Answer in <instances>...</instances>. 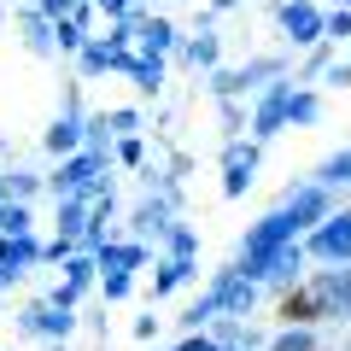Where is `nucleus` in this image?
Returning <instances> with one entry per match:
<instances>
[{
    "label": "nucleus",
    "instance_id": "nucleus-32",
    "mask_svg": "<svg viewBox=\"0 0 351 351\" xmlns=\"http://www.w3.org/2000/svg\"><path fill=\"white\" fill-rule=\"evenodd\" d=\"M322 82H328V88H351V64H328Z\"/></svg>",
    "mask_w": 351,
    "mask_h": 351
},
{
    "label": "nucleus",
    "instance_id": "nucleus-31",
    "mask_svg": "<svg viewBox=\"0 0 351 351\" xmlns=\"http://www.w3.org/2000/svg\"><path fill=\"white\" fill-rule=\"evenodd\" d=\"M176 351H223V346H217L211 334H188V339H182V346H176Z\"/></svg>",
    "mask_w": 351,
    "mask_h": 351
},
{
    "label": "nucleus",
    "instance_id": "nucleus-10",
    "mask_svg": "<svg viewBox=\"0 0 351 351\" xmlns=\"http://www.w3.org/2000/svg\"><path fill=\"white\" fill-rule=\"evenodd\" d=\"M211 299L223 316H252V304H258V281L240 276V269H223V276L211 281Z\"/></svg>",
    "mask_w": 351,
    "mask_h": 351
},
{
    "label": "nucleus",
    "instance_id": "nucleus-17",
    "mask_svg": "<svg viewBox=\"0 0 351 351\" xmlns=\"http://www.w3.org/2000/svg\"><path fill=\"white\" fill-rule=\"evenodd\" d=\"M182 281H193V258H170V263H164L158 276H152V299H164V293H176Z\"/></svg>",
    "mask_w": 351,
    "mask_h": 351
},
{
    "label": "nucleus",
    "instance_id": "nucleus-15",
    "mask_svg": "<svg viewBox=\"0 0 351 351\" xmlns=\"http://www.w3.org/2000/svg\"><path fill=\"white\" fill-rule=\"evenodd\" d=\"M82 141H88V117L76 112V100H71V112H64L59 123H53L47 135H41V147H47V152H59V158H64V152H76Z\"/></svg>",
    "mask_w": 351,
    "mask_h": 351
},
{
    "label": "nucleus",
    "instance_id": "nucleus-37",
    "mask_svg": "<svg viewBox=\"0 0 351 351\" xmlns=\"http://www.w3.org/2000/svg\"><path fill=\"white\" fill-rule=\"evenodd\" d=\"M346 351H351V339H346Z\"/></svg>",
    "mask_w": 351,
    "mask_h": 351
},
{
    "label": "nucleus",
    "instance_id": "nucleus-16",
    "mask_svg": "<svg viewBox=\"0 0 351 351\" xmlns=\"http://www.w3.org/2000/svg\"><path fill=\"white\" fill-rule=\"evenodd\" d=\"M299 269H304V246L293 240V246H281V258L269 263V276H263V281H269V293L281 299L287 287H299Z\"/></svg>",
    "mask_w": 351,
    "mask_h": 351
},
{
    "label": "nucleus",
    "instance_id": "nucleus-24",
    "mask_svg": "<svg viewBox=\"0 0 351 351\" xmlns=\"http://www.w3.org/2000/svg\"><path fill=\"white\" fill-rule=\"evenodd\" d=\"M269 351H316V334L311 328H281V334L269 339Z\"/></svg>",
    "mask_w": 351,
    "mask_h": 351
},
{
    "label": "nucleus",
    "instance_id": "nucleus-22",
    "mask_svg": "<svg viewBox=\"0 0 351 351\" xmlns=\"http://www.w3.org/2000/svg\"><path fill=\"white\" fill-rule=\"evenodd\" d=\"M129 76H135L141 94H158V88H164V64L158 59H129Z\"/></svg>",
    "mask_w": 351,
    "mask_h": 351
},
{
    "label": "nucleus",
    "instance_id": "nucleus-11",
    "mask_svg": "<svg viewBox=\"0 0 351 351\" xmlns=\"http://www.w3.org/2000/svg\"><path fill=\"white\" fill-rule=\"evenodd\" d=\"M71 328H76V316L64 311V304H53V299L29 304V311L18 316V334H47V339H64Z\"/></svg>",
    "mask_w": 351,
    "mask_h": 351
},
{
    "label": "nucleus",
    "instance_id": "nucleus-7",
    "mask_svg": "<svg viewBox=\"0 0 351 351\" xmlns=\"http://www.w3.org/2000/svg\"><path fill=\"white\" fill-rule=\"evenodd\" d=\"M304 258L351 263V211H339V217H328L322 228H311V240H304Z\"/></svg>",
    "mask_w": 351,
    "mask_h": 351
},
{
    "label": "nucleus",
    "instance_id": "nucleus-18",
    "mask_svg": "<svg viewBox=\"0 0 351 351\" xmlns=\"http://www.w3.org/2000/svg\"><path fill=\"white\" fill-rule=\"evenodd\" d=\"M94 258H100L106 269H135V263H147V240H129V246H100Z\"/></svg>",
    "mask_w": 351,
    "mask_h": 351
},
{
    "label": "nucleus",
    "instance_id": "nucleus-12",
    "mask_svg": "<svg viewBox=\"0 0 351 351\" xmlns=\"http://www.w3.org/2000/svg\"><path fill=\"white\" fill-rule=\"evenodd\" d=\"M311 287L322 293L328 316H351V269H346V263H339V269H316Z\"/></svg>",
    "mask_w": 351,
    "mask_h": 351
},
{
    "label": "nucleus",
    "instance_id": "nucleus-39",
    "mask_svg": "<svg viewBox=\"0 0 351 351\" xmlns=\"http://www.w3.org/2000/svg\"><path fill=\"white\" fill-rule=\"evenodd\" d=\"M346 6H351V0H346Z\"/></svg>",
    "mask_w": 351,
    "mask_h": 351
},
{
    "label": "nucleus",
    "instance_id": "nucleus-3",
    "mask_svg": "<svg viewBox=\"0 0 351 351\" xmlns=\"http://www.w3.org/2000/svg\"><path fill=\"white\" fill-rule=\"evenodd\" d=\"M276 24H281V36H287L293 47H316V41H328V12H316L311 0H281Z\"/></svg>",
    "mask_w": 351,
    "mask_h": 351
},
{
    "label": "nucleus",
    "instance_id": "nucleus-35",
    "mask_svg": "<svg viewBox=\"0 0 351 351\" xmlns=\"http://www.w3.org/2000/svg\"><path fill=\"white\" fill-rule=\"evenodd\" d=\"M0 287H12V276H6V269H0Z\"/></svg>",
    "mask_w": 351,
    "mask_h": 351
},
{
    "label": "nucleus",
    "instance_id": "nucleus-14",
    "mask_svg": "<svg viewBox=\"0 0 351 351\" xmlns=\"http://www.w3.org/2000/svg\"><path fill=\"white\" fill-rule=\"evenodd\" d=\"M36 258H47V246H36V234H0V269H6L12 281L24 276Z\"/></svg>",
    "mask_w": 351,
    "mask_h": 351
},
{
    "label": "nucleus",
    "instance_id": "nucleus-9",
    "mask_svg": "<svg viewBox=\"0 0 351 351\" xmlns=\"http://www.w3.org/2000/svg\"><path fill=\"white\" fill-rule=\"evenodd\" d=\"M252 176H258V141H228L223 147V199H240L252 188Z\"/></svg>",
    "mask_w": 351,
    "mask_h": 351
},
{
    "label": "nucleus",
    "instance_id": "nucleus-26",
    "mask_svg": "<svg viewBox=\"0 0 351 351\" xmlns=\"http://www.w3.org/2000/svg\"><path fill=\"white\" fill-rule=\"evenodd\" d=\"M328 64H334V41H316V47H311V59H304V71H299V76H328Z\"/></svg>",
    "mask_w": 351,
    "mask_h": 351
},
{
    "label": "nucleus",
    "instance_id": "nucleus-34",
    "mask_svg": "<svg viewBox=\"0 0 351 351\" xmlns=\"http://www.w3.org/2000/svg\"><path fill=\"white\" fill-rule=\"evenodd\" d=\"M228 6H240V0H211V12H228Z\"/></svg>",
    "mask_w": 351,
    "mask_h": 351
},
{
    "label": "nucleus",
    "instance_id": "nucleus-1",
    "mask_svg": "<svg viewBox=\"0 0 351 351\" xmlns=\"http://www.w3.org/2000/svg\"><path fill=\"white\" fill-rule=\"evenodd\" d=\"M293 240H299V228H293V217H287V211L258 217V223L246 228V240H240L234 269H240V276H252V281H263V276H269V263L281 258V246H293Z\"/></svg>",
    "mask_w": 351,
    "mask_h": 351
},
{
    "label": "nucleus",
    "instance_id": "nucleus-36",
    "mask_svg": "<svg viewBox=\"0 0 351 351\" xmlns=\"http://www.w3.org/2000/svg\"><path fill=\"white\" fill-rule=\"evenodd\" d=\"M0 24H6V12H0Z\"/></svg>",
    "mask_w": 351,
    "mask_h": 351
},
{
    "label": "nucleus",
    "instance_id": "nucleus-33",
    "mask_svg": "<svg viewBox=\"0 0 351 351\" xmlns=\"http://www.w3.org/2000/svg\"><path fill=\"white\" fill-rule=\"evenodd\" d=\"M223 129H228V141L240 135V106H234V100H223Z\"/></svg>",
    "mask_w": 351,
    "mask_h": 351
},
{
    "label": "nucleus",
    "instance_id": "nucleus-4",
    "mask_svg": "<svg viewBox=\"0 0 351 351\" xmlns=\"http://www.w3.org/2000/svg\"><path fill=\"white\" fill-rule=\"evenodd\" d=\"M276 76H287V59H252V64H234V71H211V94L234 100V94H246L258 82H276Z\"/></svg>",
    "mask_w": 351,
    "mask_h": 351
},
{
    "label": "nucleus",
    "instance_id": "nucleus-5",
    "mask_svg": "<svg viewBox=\"0 0 351 351\" xmlns=\"http://www.w3.org/2000/svg\"><path fill=\"white\" fill-rule=\"evenodd\" d=\"M281 211L293 217V228H322L328 217H334V199H328V188L322 182H304V188H287V205H281Z\"/></svg>",
    "mask_w": 351,
    "mask_h": 351
},
{
    "label": "nucleus",
    "instance_id": "nucleus-29",
    "mask_svg": "<svg viewBox=\"0 0 351 351\" xmlns=\"http://www.w3.org/2000/svg\"><path fill=\"white\" fill-rule=\"evenodd\" d=\"M117 158H123V164H135V170H141V158H147V147H141L135 135H123V141H117Z\"/></svg>",
    "mask_w": 351,
    "mask_h": 351
},
{
    "label": "nucleus",
    "instance_id": "nucleus-30",
    "mask_svg": "<svg viewBox=\"0 0 351 351\" xmlns=\"http://www.w3.org/2000/svg\"><path fill=\"white\" fill-rule=\"evenodd\" d=\"M129 293V269H106V299H123Z\"/></svg>",
    "mask_w": 351,
    "mask_h": 351
},
{
    "label": "nucleus",
    "instance_id": "nucleus-25",
    "mask_svg": "<svg viewBox=\"0 0 351 351\" xmlns=\"http://www.w3.org/2000/svg\"><path fill=\"white\" fill-rule=\"evenodd\" d=\"M164 240H170V258H193V252H199V234H193L188 223H176Z\"/></svg>",
    "mask_w": 351,
    "mask_h": 351
},
{
    "label": "nucleus",
    "instance_id": "nucleus-23",
    "mask_svg": "<svg viewBox=\"0 0 351 351\" xmlns=\"http://www.w3.org/2000/svg\"><path fill=\"white\" fill-rule=\"evenodd\" d=\"M0 234H29V205L0 199Z\"/></svg>",
    "mask_w": 351,
    "mask_h": 351
},
{
    "label": "nucleus",
    "instance_id": "nucleus-19",
    "mask_svg": "<svg viewBox=\"0 0 351 351\" xmlns=\"http://www.w3.org/2000/svg\"><path fill=\"white\" fill-rule=\"evenodd\" d=\"M182 59H188L193 71H217V59H223V41H217V36H199V41H188V47H182Z\"/></svg>",
    "mask_w": 351,
    "mask_h": 351
},
{
    "label": "nucleus",
    "instance_id": "nucleus-21",
    "mask_svg": "<svg viewBox=\"0 0 351 351\" xmlns=\"http://www.w3.org/2000/svg\"><path fill=\"white\" fill-rule=\"evenodd\" d=\"M316 182H322V188H346V182H351V147H346V152H334V158H322Z\"/></svg>",
    "mask_w": 351,
    "mask_h": 351
},
{
    "label": "nucleus",
    "instance_id": "nucleus-13",
    "mask_svg": "<svg viewBox=\"0 0 351 351\" xmlns=\"http://www.w3.org/2000/svg\"><path fill=\"white\" fill-rule=\"evenodd\" d=\"M170 205H176V193H158V199H141L135 205V234L141 240H164V234H170Z\"/></svg>",
    "mask_w": 351,
    "mask_h": 351
},
{
    "label": "nucleus",
    "instance_id": "nucleus-28",
    "mask_svg": "<svg viewBox=\"0 0 351 351\" xmlns=\"http://www.w3.org/2000/svg\"><path fill=\"white\" fill-rule=\"evenodd\" d=\"M328 41H351V6H346V0L328 12Z\"/></svg>",
    "mask_w": 351,
    "mask_h": 351
},
{
    "label": "nucleus",
    "instance_id": "nucleus-20",
    "mask_svg": "<svg viewBox=\"0 0 351 351\" xmlns=\"http://www.w3.org/2000/svg\"><path fill=\"white\" fill-rule=\"evenodd\" d=\"M316 117H322L316 88H293V100H287V123H316Z\"/></svg>",
    "mask_w": 351,
    "mask_h": 351
},
{
    "label": "nucleus",
    "instance_id": "nucleus-8",
    "mask_svg": "<svg viewBox=\"0 0 351 351\" xmlns=\"http://www.w3.org/2000/svg\"><path fill=\"white\" fill-rule=\"evenodd\" d=\"M293 76H276V82L263 88V100H258V117H252V141H269L281 135V123H287V100H293Z\"/></svg>",
    "mask_w": 351,
    "mask_h": 351
},
{
    "label": "nucleus",
    "instance_id": "nucleus-38",
    "mask_svg": "<svg viewBox=\"0 0 351 351\" xmlns=\"http://www.w3.org/2000/svg\"><path fill=\"white\" fill-rule=\"evenodd\" d=\"M316 351H322V346H316Z\"/></svg>",
    "mask_w": 351,
    "mask_h": 351
},
{
    "label": "nucleus",
    "instance_id": "nucleus-6",
    "mask_svg": "<svg viewBox=\"0 0 351 351\" xmlns=\"http://www.w3.org/2000/svg\"><path fill=\"white\" fill-rule=\"evenodd\" d=\"M276 316H281V328H316V322H328V304L311 281H299V287H287L276 299Z\"/></svg>",
    "mask_w": 351,
    "mask_h": 351
},
{
    "label": "nucleus",
    "instance_id": "nucleus-27",
    "mask_svg": "<svg viewBox=\"0 0 351 351\" xmlns=\"http://www.w3.org/2000/svg\"><path fill=\"white\" fill-rule=\"evenodd\" d=\"M36 188H41V182H36L29 170H12V176H6V199H18V205H24L29 193H36Z\"/></svg>",
    "mask_w": 351,
    "mask_h": 351
},
{
    "label": "nucleus",
    "instance_id": "nucleus-2",
    "mask_svg": "<svg viewBox=\"0 0 351 351\" xmlns=\"http://www.w3.org/2000/svg\"><path fill=\"white\" fill-rule=\"evenodd\" d=\"M106 158H112L106 147H88V152H76V158H64L59 176H53V193H59V199H94V193H100Z\"/></svg>",
    "mask_w": 351,
    "mask_h": 351
}]
</instances>
